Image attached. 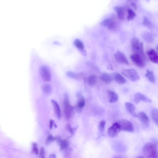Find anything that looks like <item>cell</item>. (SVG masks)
I'll use <instances>...</instances> for the list:
<instances>
[{
	"label": "cell",
	"instance_id": "cell-13",
	"mask_svg": "<svg viewBox=\"0 0 158 158\" xmlns=\"http://www.w3.org/2000/svg\"><path fill=\"white\" fill-rule=\"evenodd\" d=\"M149 59L152 62L158 64V53L154 49H151L147 52Z\"/></svg>",
	"mask_w": 158,
	"mask_h": 158
},
{
	"label": "cell",
	"instance_id": "cell-15",
	"mask_svg": "<svg viewBox=\"0 0 158 158\" xmlns=\"http://www.w3.org/2000/svg\"><path fill=\"white\" fill-rule=\"evenodd\" d=\"M126 110L133 117H138L137 115L135 113V106L131 103L127 102L125 103Z\"/></svg>",
	"mask_w": 158,
	"mask_h": 158
},
{
	"label": "cell",
	"instance_id": "cell-39",
	"mask_svg": "<svg viewBox=\"0 0 158 158\" xmlns=\"http://www.w3.org/2000/svg\"><path fill=\"white\" fill-rule=\"evenodd\" d=\"M108 68H109L110 69H112V67L111 65H109L108 67Z\"/></svg>",
	"mask_w": 158,
	"mask_h": 158
},
{
	"label": "cell",
	"instance_id": "cell-40",
	"mask_svg": "<svg viewBox=\"0 0 158 158\" xmlns=\"http://www.w3.org/2000/svg\"><path fill=\"white\" fill-rule=\"evenodd\" d=\"M136 158H144L142 156H139L137 157Z\"/></svg>",
	"mask_w": 158,
	"mask_h": 158
},
{
	"label": "cell",
	"instance_id": "cell-2",
	"mask_svg": "<svg viewBox=\"0 0 158 158\" xmlns=\"http://www.w3.org/2000/svg\"><path fill=\"white\" fill-rule=\"evenodd\" d=\"M63 106L65 118L66 119L69 120L73 113L74 108L70 104L69 95L66 93L64 95Z\"/></svg>",
	"mask_w": 158,
	"mask_h": 158
},
{
	"label": "cell",
	"instance_id": "cell-5",
	"mask_svg": "<svg viewBox=\"0 0 158 158\" xmlns=\"http://www.w3.org/2000/svg\"><path fill=\"white\" fill-rule=\"evenodd\" d=\"M122 73L123 75L131 81H135L139 79V77L138 73L135 70L133 69H124L122 71Z\"/></svg>",
	"mask_w": 158,
	"mask_h": 158
},
{
	"label": "cell",
	"instance_id": "cell-27",
	"mask_svg": "<svg viewBox=\"0 0 158 158\" xmlns=\"http://www.w3.org/2000/svg\"><path fill=\"white\" fill-rule=\"evenodd\" d=\"M42 89L43 92L47 94H49L51 92V87L49 84H44L42 86Z\"/></svg>",
	"mask_w": 158,
	"mask_h": 158
},
{
	"label": "cell",
	"instance_id": "cell-30",
	"mask_svg": "<svg viewBox=\"0 0 158 158\" xmlns=\"http://www.w3.org/2000/svg\"><path fill=\"white\" fill-rule=\"evenodd\" d=\"M60 144V149L63 150L67 148L69 145V142L66 140H62L59 143Z\"/></svg>",
	"mask_w": 158,
	"mask_h": 158
},
{
	"label": "cell",
	"instance_id": "cell-25",
	"mask_svg": "<svg viewBox=\"0 0 158 158\" xmlns=\"http://www.w3.org/2000/svg\"><path fill=\"white\" fill-rule=\"evenodd\" d=\"M67 76L75 80H79L81 77L82 75L80 74H76L72 72L69 71L66 73Z\"/></svg>",
	"mask_w": 158,
	"mask_h": 158
},
{
	"label": "cell",
	"instance_id": "cell-31",
	"mask_svg": "<svg viewBox=\"0 0 158 158\" xmlns=\"http://www.w3.org/2000/svg\"><path fill=\"white\" fill-rule=\"evenodd\" d=\"M106 123V121L104 120H102L100 122L98 125V128L100 132L103 133L104 131Z\"/></svg>",
	"mask_w": 158,
	"mask_h": 158
},
{
	"label": "cell",
	"instance_id": "cell-32",
	"mask_svg": "<svg viewBox=\"0 0 158 158\" xmlns=\"http://www.w3.org/2000/svg\"><path fill=\"white\" fill-rule=\"evenodd\" d=\"M56 139V138L53 137L52 135H49L47 138L46 143L47 144L50 143L52 141H54Z\"/></svg>",
	"mask_w": 158,
	"mask_h": 158
},
{
	"label": "cell",
	"instance_id": "cell-26",
	"mask_svg": "<svg viewBox=\"0 0 158 158\" xmlns=\"http://www.w3.org/2000/svg\"><path fill=\"white\" fill-rule=\"evenodd\" d=\"M151 114L153 120L158 125V110L153 109L152 111Z\"/></svg>",
	"mask_w": 158,
	"mask_h": 158
},
{
	"label": "cell",
	"instance_id": "cell-23",
	"mask_svg": "<svg viewBox=\"0 0 158 158\" xmlns=\"http://www.w3.org/2000/svg\"><path fill=\"white\" fill-rule=\"evenodd\" d=\"M145 76L150 82L152 83L155 82V76L152 71L148 69L147 70Z\"/></svg>",
	"mask_w": 158,
	"mask_h": 158
},
{
	"label": "cell",
	"instance_id": "cell-22",
	"mask_svg": "<svg viewBox=\"0 0 158 158\" xmlns=\"http://www.w3.org/2000/svg\"><path fill=\"white\" fill-rule=\"evenodd\" d=\"M143 39L148 43H151L153 41V37L152 34L149 32H144L143 35Z\"/></svg>",
	"mask_w": 158,
	"mask_h": 158
},
{
	"label": "cell",
	"instance_id": "cell-3",
	"mask_svg": "<svg viewBox=\"0 0 158 158\" xmlns=\"http://www.w3.org/2000/svg\"><path fill=\"white\" fill-rule=\"evenodd\" d=\"M133 62L138 67L143 68L145 65L146 58L145 55L134 53L130 56Z\"/></svg>",
	"mask_w": 158,
	"mask_h": 158
},
{
	"label": "cell",
	"instance_id": "cell-14",
	"mask_svg": "<svg viewBox=\"0 0 158 158\" xmlns=\"http://www.w3.org/2000/svg\"><path fill=\"white\" fill-rule=\"evenodd\" d=\"M114 10L119 19L123 20L124 19L125 17L126 11L124 7L122 6H117L114 7Z\"/></svg>",
	"mask_w": 158,
	"mask_h": 158
},
{
	"label": "cell",
	"instance_id": "cell-36",
	"mask_svg": "<svg viewBox=\"0 0 158 158\" xmlns=\"http://www.w3.org/2000/svg\"><path fill=\"white\" fill-rule=\"evenodd\" d=\"M54 123V121L52 119L50 120L49 123V128L50 129H52L53 127Z\"/></svg>",
	"mask_w": 158,
	"mask_h": 158
},
{
	"label": "cell",
	"instance_id": "cell-35",
	"mask_svg": "<svg viewBox=\"0 0 158 158\" xmlns=\"http://www.w3.org/2000/svg\"><path fill=\"white\" fill-rule=\"evenodd\" d=\"M40 154L41 158L45 157V149L43 148H41L40 149Z\"/></svg>",
	"mask_w": 158,
	"mask_h": 158
},
{
	"label": "cell",
	"instance_id": "cell-37",
	"mask_svg": "<svg viewBox=\"0 0 158 158\" xmlns=\"http://www.w3.org/2000/svg\"><path fill=\"white\" fill-rule=\"evenodd\" d=\"M131 5L135 9H136L137 6L136 4L134 2H132L131 4Z\"/></svg>",
	"mask_w": 158,
	"mask_h": 158
},
{
	"label": "cell",
	"instance_id": "cell-10",
	"mask_svg": "<svg viewBox=\"0 0 158 158\" xmlns=\"http://www.w3.org/2000/svg\"><path fill=\"white\" fill-rule=\"evenodd\" d=\"M116 60L119 63L128 65L129 62L125 55L122 52L118 51L114 55Z\"/></svg>",
	"mask_w": 158,
	"mask_h": 158
},
{
	"label": "cell",
	"instance_id": "cell-1",
	"mask_svg": "<svg viewBox=\"0 0 158 158\" xmlns=\"http://www.w3.org/2000/svg\"><path fill=\"white\" fill-rule=\"evenodd\" d=\"M143 155L147 158H158V151L156 145L152 143L148 142L142 149Z\"/></svg>",
	"mask_w": 158,
	"mask_h": 158
},
{
	"label": "cell",
	"instance_id": "cell-28",
	"mask_svg": "<svg viewBox=\"0 0 158 158\" xmlns=\"http://www.w3.org/2000/svg\"><path fill=\"white\" fill-rule=\"evenodd\" d=\"M127 19L128 21L131 20L135 17L136 14L134 11L131 9L127 10Z\"/></svg>",
	"mask_w": 158,
	"mask_h": 158
},
{
	"label": "cell",
	"instance_id": "cell-42",
	"mask_svg": "<svg viewBox=\"0 0 158 158\" xmlns=\"http://www.w3.org/2000/svg\"><path fill=\"white\" fill-rule=\"evenodd\" d=\"M42 158H46L45 157H42Z\"/></svg>",
	"mask_w": 158,
	"mask_h": 158
},
{
	"label": "cell",
	"instance_id": "cell-21",
	"mask_svg": "<svg viewBox=\"0 0 158 158\" xmlns=\"http://www.w3.org/2000/svg\"><path fill=\"white\" fill-rule=\"evenodd\" d=\"M51 102L53 105L56 116L58 118H60L61 117V113L60 108L58 103L55 100L53 99L51 100Z\"/></svg>",
	"mask_w": 158,
	"mask_h": 158
},
{
	"label": "cell",
	"instance_id": "cell-34",
	"mask_svg": "<svg viewBox=\"0 0 158 158\" xmlns=\"http://www.w3.org/2000/svg\"><path fill=\"white\" fill-rule=\"evenodd\" d=\"M33 147L32 151L33 152L35 153L36 154H38L39 153L37 147V144L35 143H33Z\"/></svg>",
	"mask_w": 158,
	"mask_h": 158
},
{
	"label": "cell",
	"instance_id": "cell-17",
	"mask_svg": "<svg viewBox=\"0 0 158 158\" xmlns=\"http://www.w3.org/2000/svg\"><path fill=\"white\" fill-rule=\"evenodd\" d=\"M113 79L118 83L122 85L126 83V79L120 74L117 73H114L112 74Z\"/></svg>",
	"mask_w": 158,
	"mask_h": 158
},
{
	"label": "cell",
	"instance_id": "cell-9",
	"mask_svg": "<svg viewBox=\"0 0 158 158\" xmlns=\"http://www.w3.org/2000/svg\"><path fill=\"white\" fill-rule=\"evenodd\" d=\"M77 102L75 108L78 112H81L85 106V98L81 93H79L76 95Z\"/></svg>",
	"mask_w": 158,
	"mask_h": 158
},
{
	"label": "cell",
	"instance_id": "cell-8",
	"mask_svg": "<svg viewBox=\"0 0 158 158\" xmlns=\"http://www.w3.org/2000/svg\"><path fill=\"white\" fill-rule=\"evenodd\" d=\"M103 26L106 27L111 31L116 30L118 27L117 22L111 18H107L103 20L101 23Z\"/></svg>",
	"mask_w": 158,
	"mask_h": 158
},
{
	"label": "cell",
	"instance_id": "cell-7",
	"mask_svg": "<svg viewBox=\"0 0 158 158\" xmlns=\"http://www.w3.org/2000/svg\"><path fill=\"white\" fill-rule=\"evenodd\" d=\"M39 72L41 77L44 81L48 82L51 80V72L47 66L45 65L41 66L39 69Z\"/></svg>",
	"mask_w": 158,
	"mask_h": 158
},
{
	"label": "cell",
	"instance_id": "cell-41",
	"mask_svg": "<svg viewBox=\"0 0 158 158\" xmlns=\"http://www.w3.org/2000/svg\"><path fill=\"white\" fill-rule=\"evenodd\" d=\"M156 49H157V50L158 51V44L156 46Z\"/></svg>",
	"mask_w": 158,
	"mask_h": 158
},
{
	"label": "cell",
	"instance_id": "cell-38",
	"mask_svg": "<svg viewBox=\"0 0 158 158\" xmlns=\"http://www.w3.org/2000/svg\"><path fill=\"white\" fill-rule=\"evenodd\" d=\"M113 158H122L121 157L117 156H115Z\"/></svg>",
	"mask_w": 158,
	"mask_h": 158
},
{
	"label": "cell",
	"instance_id": "cell-18",
	"mask_svg": "<svg viewBox=\"0 0 158 158\" xmlns=\"http://www.w3.org/2000/svg\"><path fill=\"white\" fill-rule=\"evenodd\" d=\"M74 44L84 56H86V52L85 49L84 44L81 40L78 39H75L74 42Z\"/></svg>",
	"mask_w": 158,
	"mask_h": 158
},
{
	"label": "cell",
	"instance_id": "cell-24",
	"mask_svg": "<svg viewBox=\"0 0 158 158\" xmlns=\"http://www.w3.org/2000/svg\"><path fill=\"white\" fill-rule=\"evenodd\" d=\"M87 82L88 84L91 86L95 85L97 82V77L95 75H90L88 78Z\"/></svg>",
	"mask_w": 158,
	"mask_h": 158
},
{
	"label": "cell",
	"instance_id": "cell-4",
	"mask_svg": "<svg viewBox=\"0 0 158 158\" xmlns=\"http://www.w3.org/2000/svg\"><path fill=\"white\" fill-rule=\"evenodd\" d=\"M131 45L132 50L134 53L145 55L143 44L137 39L133 38L131 40Z\"/></svg>",
	"mask_w": 158,
	"mask_h": 158
},
{
	"label": "cell",
	"instance_id": "cell-11",
	"mask_svg": "<svg viewBox=\"0 0 158 158\" xmlns=\"http://www.w3.org/2000/svg\"><path fill=\"white\" fill-rule=\"evenodd\" d=\"M121 129L118 123H114L112 126L110 127L108 131V134L111 137L115 136L120 131Z\"/></svg>",
	"mask_w": 158,
	"mask_h": 158
},
{
	"label": "cell",
	"instance_id": "cell-20",
	"mask_svg": "<svg viewBox=\"0 0 158 158\" xmlns=\"http://www.w3.org/2000/svg\"><path fill=\"white\" fill-rule=\"evenodd\" d=\"M100 78L102 81L106 84L111 82L113 80L112 75L106 73H102L100 76Z\"/></svg>",
	"mask_w": 158,
	"mask_h": 158
},
{
	"label": "cell",
	"instance_id": "cell-6",
	"mask_svg": "<svg viewBox=\"0 0 158 158\" xmlns=\"http://www.w3.org/2000/svg\"><path fill=\"white\" fill-rule=\"evenodd\" d=\"M118 123L120 126L121 130L130 132H134L133 125L130 121L126 119H122Z\"/></svg>",
	"mask_w": 158,
	"mask_h": 158
},
{
	"label": "cell",
	"instance_id": "cell-12",
	"mask_svg": "<svg viewBox=\"0 0 158 158\" xmlns=\"http://www.w3.org/2000/svg\"><path fill=\"white\" fill-rule=\"evenodd\" d=\"M134 100L136 104L138 103L140 101L146 102H151L152 100L143 94L140 93H137L134 96Z\"/></svg>",
	"mask_w": 158,
	"mask_h": 158
},
{
	"label": "cell",
	"instance_id": "cell-29",
	"mask_svg": "<svg viewBox=\"0 0 158 158\" xmlns=\"http://www.w3.org/2000/svg\"><path fill=\"white\" fill-rule=\"evenodd\" d=\"M143 24L144 26L148 28H151L152 27V23L146 17H144L143 18Z\"/></svg>",
	"mask_w": 158,
	"mask_h": 158
},
{
	"label": "cell",
	"instance_id": "cell-16",
	"mask_svg": "<svg viewBox=\"0 0 158 158\" xmlns=\"http://www.w3.org/2000/svg\"><path fill=\"white\" fill-rule=\"evenodd\" d=\"M139 120L145 126L148 127L149 124V119L146 114L143 112H140L138 115Z\"/></svg>",
	"mask_w": 158,
	"mask_h": 158
},
{
	"label": "cell",
	"instance_id": "cell-19",
	"mask_svg": "<svg viewBox=\"0 0 158 158\" xmlns=\"http://www.w3.org/2000/svg\"><path fill=\"white\" fill-rule=\"evenodd\" d=\"M109 101L110 103H114L117 102L118 99V94L114 91L109 90L107 91Z\"/></svg>",
	"mask_w": 158,
	"mask_h": 158
},
{
	"label": "cell",
	"instance_id": "cell-33",
	"mask_svg": "<svg viewBox=\"0 0 158 158\" xmlns=\"http://www.w3.org/2000/svg\"><path fill=\"white\" fill-rule=\"evenodd\" d=\"M67 129L69 132L72 134L73 135L75 131L77 129L76 127L73 128L71 127L70 124H68L67 126Z\"/></svg>",
	"mask_w": 158,
	"mask_h": 158
}]
</instances>
